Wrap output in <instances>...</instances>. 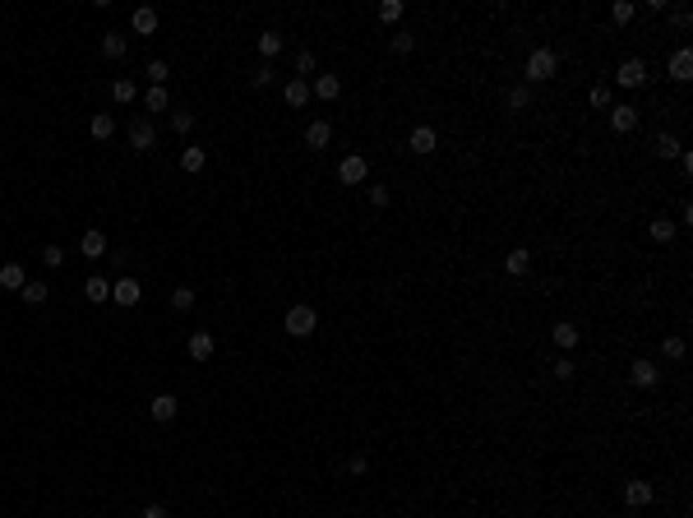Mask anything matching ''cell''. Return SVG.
Segmentation results:
<instances>
[{
  "instance_id": "19",
  "label": "cell",
  "mask_w": 693,
  "mask_h": 518,
  "mask_svg": "<svg viewBox=\"0 0 693 518\" xmlns=\"http://www.w3.org/2000/svg\"><path fill=\"white\" fill-rule=\"evenodd\" d=\"M282 98L291 102V107H305V102H310V84H305V79H286Z\"/></svg>"
},
{
  "instance_id": "12",
  "label": "cell",
  "mask_w": 693,
  "mask_h": 518,
  "mask_svg": "<svg viewBox=\"0 0 693 518\" xmlns=\"http://www.w3.org/2000/svg\"><path fill=\"white\" fill-rule=\"evenodd\" d=\"M130 28H134L139 37H153V33H157V10H148V5H139V10L130 14Z\"/></svg>"
},
{
  "instance_id": "16",
  "label": "cell",
  "mask_w": 693,
  "mask_h": 518,
  "mask_svg": "<svg viewBox=\"0 0 693 518\" xmlns=\"http://www.w3.org/2000/svg\"><path fill=\"white\" fill-rule=\"evenodd\" d=\"M23 283H28L23 264H0V287H5V292H23Z\"/></svg>"
},
{
  "instance_id": "21",
  "label": "cell",
  "mask_w": 693,
  "mask_h": 518,
  "mask_svg": "<svg viewBox=\"0 0 693 518\" xmlns=\"http://www.w3.org/2000/svg\"><path fill=\"white\" fill-rule=\"evenodd\" d=\"M84 297H88L93 306H102V301H111V283L107 278H88V283H84Z\"/></svg>"
},
{
  "instance_id": "46",
  "label": "cell",
  "mask_w": 693,
  "mask_h": 518,
  "mask_svg": "<svg viewBox=\"0 0 693 518\" xmlns=\"http://www.w3.org/2000/svg\"><path fill=\"white\" fill-rule=\"evenodd\" d=\"M296 70H301V75H310V70H315V56L301 51V56H296ZM301 75H296V79H301Z\"/></svg>"
},
{
  "instance_id": "17",
  "label": "cell",
  "mask_w": 693,
  "mask_h": 518,
  "mask_svg": "<svg viewBox=\"0 0 693 518\" xmlns=\"http://www.w3.org/2000/svg\"><path fill=\"white\" fill-rule=\"evenodd\" d=\"M305 143H310V148H329V143H333V125L329 121H310Z\"/></svg>"
},
{
  "instance_id": "44",
  "label": "cell",
  "mask_w": 693,
  "mask_h": 518,
  "mask_svg": "<svg viewBox=\"0 0 693 518\" xmlns=\"http://www.w3.org/2000/svg\"><path fill=\"white\" fill-rule=\"evenodd\" d=\"M370 204H374V209H384V204H388V190L384 186H370Z\"/></svg>"
},
{
  "instance_id": "9",
  "label": "cell",
  "mask_w": 693,
  "mask_h": 518,
  "mask_svg": "<svg viewBox=\"0 0 693 518\" xmlns=\"http://www.w3.org/2000/svg\"><path fill=\"white\" fill-rule=\"evenodd\" d=\"M652 481H624V505L628 509H642V505H652Z\"/></svg>"
},
{
  "instance_id": "4",
  "label": "cell",
  "mask_w": 693,
  "mask_h": 518,
  "mask_svg": "<svg viewBox=\"0 0 693 518\" xmlns=\"http://www.w3.org/2000/svg\"><path fill=\"white\" fill-rule=\"evenodd\" d=\"M615 84H619V89H642V84H647V65H642V60H633V56H628V60H619Z\"/></svg>"
},
{
  "instance_id": "32",
  "label": "cell",
  "mask_w": 693,
  "mask_h": 518,
  "mask_svg": "<svg viewBox=\"0 0 693 518\" xmlns=\"http://www.w3.org/2000/svg\"><path fill=\"white\" fill-rule=\"evenodd\" d=\"M379 19L397 23V19H402V0H384V5H379Z\"/></svg>"
},
{
  "instance_id": "33",
  "label": "cell",
  "mask_w": 693,
  "mask_h": 518,
  "mask_svg": "<svg viewBox=\"0 0 693 518\" xmlns=\"http://www.w3.org/2000/svg\"><path fill=\"white\" fill-rule=\"evenodd\" d=\"M610 19L628 23V19H633V0H615V5H610Z\"/></svg>"
},
{
  "instance_id": "5",
  "label": "cell",
  "mask_w": 693,
  "mask_h": 518,
  "mask_svg": "<svg viewBox=\"0 0 693 518\" xmlns=\"http://www.w3.org/2000/svg\"><path fill=\"white\" fill-rule=\"evenodd\" d=\"M338 181L342 186H365V181H370V162H365V157H342Z\"/></svg>"
},
{
  "instance_id": "27",
  "label": "cell",
  "mask_w": 693,
  "mask_h": 518,
  "mask_svg": "<svg viewBox=\"0 0 693 518\" xmlns=\"http://www.w3.org/2000/svg\"><path fill=\"white\" fill-rule=\"evenodd\" d=\"M550 333H555V342H560V347H573V342H578V329H573L569 320H560Z\"/></svg>"
},
{
  "instance_id": "37",
  "label": "cell",
  "mask_w": 693,
  "mask_h": 518,
  "mask_svg": "<svg viewBox=\"0 0 693 518\" xmlns=\"http://www.w3.org/2000/svg\"><path fill=\"white\" fill-rule=\"evenodd\" d=\"M143 102H148V111H166V102H171V98H166V89H148V98H143Z\"/></svg>"
},
{
  "instance_id": "43",
  "label": "cell",
  "mask_w": 693,
  "mask_h": 518,
  "mask_svg": "<svg viewBox=\"0 0 693 518\" xmlns=\"http://www.w3.org/2000/svg\"><path fill=\"white\" fill-rule=\"evenodd\" d=\"M592 107H610V89H605V84L592 89Z\"/></svg>"
},
{
  "instance_id": "20",
  "label": "cell",
  "mask_w": 693,
  "mask_h": 518,
  "mask_svg": "<svg viewBox=\"0 0 693 518\" xmlns=\"http://www.w3.org/2000/svg\"><path fill=\"white\" fill-rule=\"evenodd\" d=\"M504 268H508L513 278H522V273L532 268V254L522 250V245H517V250H508V254H504Z\"/></svg>"
},
{
  "instance_id": "30",
  "label": "cell",
  "mask_w": 693,
  "mask_h": 518,
  "mask_svg": "<svg viewBox=\"0 0 693 518\" xmlns=\"http://www.w3.org/2000/svg\"><path fill=\"white\" fill-rule=\"evenodd\" d=\"M166 75H171V70H166V60H148V84H153V89H162Z\"/></svg>"
},
{
  "instance_id": "24",
  "label": "cell",
  "mask_w": 693,
  "mask_h": 518,
  "mask_svg": "<svg viewBox=\"0 0 693 518\" xmlns=\"http://www.w3.org/2000/svg\"><path fill=\"white\" fill-rule=\"evenodd\" d=\"M134 93H139L134 89V79H111V102H121L125 107V102H134Z\"/></svg>"
},
{
  "instance_id": "28",
  "label": "cell",
  "mask_w": 693,
  "mask_h": 518,
  "mask_svg": "<svg viewBox=\"0 0 693 518\" xmlns=\"http://www.w3.org/2000/svg\"><path fill=\"white\" fill-rule=\"evenodd\" d=\"M19 297L28 301V306H42V301H46V283H23Z\"/></svg>"
},
{
  "instance_id": "18",
  "label": "cell",
  "mask_w": 693,
  "mask_h": 518,
  "mask_svg": "<svg viewBox=\"0 0 693 518\" xmlns=\"http://www.w3.org/2000/svg\"><path fill=\"white\" fill-rule=\"evenodd\" d=\"M79 250L88 254V259H102V254H107V236H102L98 227H93V232H84V241H79Z\"/></svg>"
},
{
  "instance_id": "36",
  "label": "cell",
  "mask_w": 693,
  "mask_h": 518,
  "mask_svg": "<svg viewBox=\"0 0 693 518\" xmlns=\"http://www.w3.org/2000/svg\"><path fill=\"white\" fill-rule=\"evenodd\" d=\"M42 264L46 268H60V264H65V250H60V245H46V250H42Z\"/></svg>"
},
{
  "instance_id": "3",
  "label": "cell",
  "mask_w": 693,
  "mask_h": 518,
  "mask_svg": "<svg viewBox=\"0 0 693 518\" xmlns=\"http://www.w3.org/2000/svg\"><path fill=\"white\" fill-rule=\"evenodd\" d=\"M555 70H560V56H555V51H546V46L527 56V79H536V84H541V79H550Z\"/></svg>"
},
{
  "instance_id": "39",
  "label": "cell",
  "mask_w": 693,
  "mask_h": 518,
  "mask_svg": "<svg viewBox=\"0 0 693 518\" xmlns=\"http://www.w3.org/2000/svg\"><path fill=\"white\" fill-rule=\"evenodd\" d=\"M661 352L671 356V361H680V356H684V338H666V342H661Z\"/></svg>"
},
{
  "instance_id": "13",
  "label": "cell",
  "mask_w": 693,
  "mask_h": 518,
  "mask_svg": "<svg viewBox=\"0 0 693 518\" xmlns=\"http://www.w3.org/2000/svg\"><path fill=\"white\" fill-rule=\"evenodd\" d=\"M671 79H680V84H689V79H693V51H689V46H680V51L671 56Z\"/></svg>"
},
{
  "instance_id": "11",
  "label": "cell",
  "mask_w": 693,
  "mask_h": 518,
  "mask_svg": "<svg viewBox=\"0 0 693 518\" xmlns=\"http://www.w3.org/2000/svg\"><path fill=\"white\" fill-rule=\"evenodd\" d=\"M180 412V403H176V394H157L153 403H148V417L153 421H171Z\"/></svg>"
},
{
  "instance_id": "25",
  "label": "cell",
  "mask_w": 693,
  "mask_h": 518,
  "mask_svg": "<svg viewBox=\"0 0 693 518\" xmlns=\"http://www.w3.org/2000/svg\"><path fill=\"white\" fill-rule=\"evenodd\" d=\"M88 130H93V139H111V134H116V121H111V111H98Z\"/></svg>"
},
{
  "instance_id": "40",
  "label": "cell",
  "mask_w": 693,
  "mask_h": 518,
  "mask_svg": "<svg viewBox=\"0 0 693 518\" xmlns=\"http://www.w3.org/2000/svg\"><path fill=\"white\" fill-rule=\"evenodd\" d=\"M527 102H532V93H527V89H508V107H513V111H522Z\"/></svg>"
},
{
  "instance_id": "26",
  "label": "cell",
  "mask_w": 693,
  "mask_h": 518,
  "mask_svg": "<svg viewBox=\"0 0 693 518\" xmlns=\"http://www.w3.org/2000/svg\"><path fill=\"white\" fill-rule=\"evenodd\" d=\"M204 162H209V153H204V148H185V153H180V167H185L190 176H194V171H204Z\"/></svg>"
},
{
  "instance_id": "45",
  "label": "cell",
  "mask_w": 693,
  "mask_h": 518,
  "mask_svg": "<svg viewBox=\"0 0 693 518\" xmlns=\"http://www.w3.org/2000/svg\"><path fill=\"white\" fill-rule=\"evenodd\" d=\"M347 467H352L356 477H365V472H370V458H365V453H356V458H352V463H347Z\"/></svg>"
},
{
  "instance_id": "42",
  "label": "cell",
  "mask_w": 693,
  "mask_h": 518,
  "mask_svg": "<svg viewBox=\"0 0 693 518\" xmlns=\"http://www.w3.org/2000/svg\"><path fill=\"white\" fill-rule=\"evenodd\" d=\"M573 370H578V365H573L569 356H560V361H555V380H573Z\"/></svg>"
},
{
  "instance_id": "14",
  "label": "cell",
  "mask_w": 693,
  "mask_h": 518,
  "mask_svg": "<svg viewBox=\"0 0 693 518\" xmlns=\"http://www.w3.org/2000/svg\"><path fill=\"white\" fill-rule=\"evenodd\" d=\"M628 380H633L638 389H652L661 375H656V365H652V361H633V365H628Z\"/></svg>"
},
{
  "instance_id": "35",
  "label": "cell",
  "mask_w": 693,
  "mask_h": 518,
  "mask_svg": "<svg viewBox=\"0 0 693 518\" xmlns=\"http://www.w3.org/2000/svg\"><path fill=\"white\" fill-rule=\"evenodd\" d=\"M190 125H194V111H171V130L176 134H185Z\"/></svg>"
},
{
  "instance_id": "10",
  "label": "cell",
  "mask_w": 693,
  "mask_h": 518,
  "mask_svg": "<svg viewBox=\"0 0 693 518\" xmlns=\"http://www.w3.org/2000/svg\"><path fill=\"white\" fill-rule=\"evenodd\" d=\"M633 125H638V107H628V102L624 107H610V130L615 134H628Z\"/></svg>"
},
{
  "instance_id": "1",
  "label": "cell",
  "mask_w": 693,
  "mask_h": 518,
  "mask_svg": "<svg viewBox=\"0 0 693 518\" xmlns=\"http://www.w3.org/2000/svg\"><path fill=\"white\" fill-rule=\"evenodd\" d=\"M282 324H286V333H291V338H310V333H315V324H319V315H315L310 306H291Z\"/></svg>"
},
{
  "instance_id": "47",
  "label": "cell",
  "mask_w": 693,
  "mask_h": 518,
  "mask_svg": "<svg viewBox=\"0 0 693 518\" xmlns=\"http://www.w3.org/2000/svg\"><path fill=\"white\" fill-rule=\"evenodd\" d=\"M143 518H166V509L162 505H148V509H143Z\"/></svg>"
},
{
  "instance_id": "7",
  "label": "cell",
  "mask_w": 693,
  "mask_h": 518,
  "mask_svg": "<svg viewBox=\"0 0 693 518\" xmlns=\"http://www.w3.org/2000/svg\"><path fill=\"white\" fill-rule=\"evenodd\" d=\"M139 297H143V292H139V283H134V278H121V283H111V301H116V306L130 310V306H139Z\"/></svg>"
},
{
  "instance_id": "41",
  "label": "cell",
  "mask_w": 693,
  "mask_h": 518,
  "mask_svg": "<svg viewBox=\"0 0 693 518\" xmlns=\"http://www.w3.org/2000/svg\"><path fill=\"white\" fill-rule=\"evenodd\" d=\"M250 84H254V89H268V84H273V70H268V65H259V70L250 75Z\"/></svg>"
},
{
  "instance_id": "2",
  "label": "cell",
  "mask_w": 693,
  "mask_h": 518,
  "mask_svg": "<svg viewBox=\"0 0 693 518\" xmlns=\"http://www.w3.org/2000/svg\"><path fill=\"white\" fill-rule=\"evenodd\" d=\"M153 143H157V130H153V121H143V116H134V121H130V148H134V153H153Z\"/></svg>"
},
{
  "instance_id": "15",
  "label": "cell",
  "mask_w": 693,
  "mask_h": 518,
  "mask_svg": "<svg viewBox=\"0 0 693 518\" xmlns=\"http://www.w3.org/2000/svg\"><path fill=\"white\" fill-rule=\"evenodd\" d=\"M342 93V79L338 75H319L315 79V89H310V98H324V102H333Z\"/></svg>"
},
{
  "instance_id": "29",
  "label": "cell",
  "mask_w": 693,
  "mask_h": 518,
  "mask_svg": "<svg viewBox=\"0 0 693 518\" xmlns=\"http://www.w3.org/2000/svg\"><path fill=\"white\" fill-rule=\"evenodd\" d=\"M259 51H264L268 60H273V56L282 51V33H259Z\"/></svg>"
},
{
  "instance_id": "38",
  "label": "cell",
  "mask_w": 693,
  "mask_h": 518,
  "mask_svg": "<svg viewBox=\"0 0 693 518\" xmlns=\"http://www.w3.org/2000/svg\"><path fill=\"white\" fill-rule=\"evenodd\" d=\"M388 46H393L397 56H407L411 46H416V37H411V33H393V42H388Z\"/></svg>"
},
{
  "instance_id": "23",
  "label": "cell",
  "mask_w": 693,
  "mask_h": 518,
  "mask_svg": "<svg viewBox=\"0 0 693 518\" xmlns=\"http://www.w3.org/2000/svg\"><path fill=\"white\" fill-rule=\"evenodd\" d=\"M652 153H656V157H680L684 148H680V139H675V134H656V143H652Z\"/></svg>"
},
{
  "instance_id": "6",
  "label": "cell",
  "mask_w": 693,
  "mask_h": 518,
  "mask_svg": "<svg viewBox=\"0 0 693 518\" xmlns=\"http://www.w3.org/2000/svg\"><path fill=\"white\" fill-rule=\"evenodd\" d=\"M407 148L411 153H435V148H440V134H435V125H416V130H411V139H407Z\"/></svg>"
},
{
  "instance_id": "8",
  "label": "cell",
  "mask_w": 693,
  "mask_h": 518,
  "mask_svg": "<svg viewBox=\"0 0 693 518\" xmlns=\"http://www.w3.org/2000/svg\"><path fill=\"white\" fill-rule=\"evenodd\" d=\"M185 352H190V361H209V356L218 352V342H213V333H190Z\"/></svg>"
},
{
  "instance_id": "22",
  "label": "cell",
  "mask_w": 693,
  "mask_h": 518,
  "mask_svg": "<svg viewBox=\"0 0 693 518\" xmlns=\"http://www.w3.org/2000/svg\"><path fill=\"white\" fill-rule=\"evenodd\" d=\"M125 51H130V42H125L121 33H107V37H102V56H107V60H121Z\"/></svg>"
},
{
  "instance_id": "31",
  "label": "cell",
  "mask_w": 693,
  "mask_h": 518,
  "mask_svg": "<svg viewBox=\"0 0 693 518\" xmlns=\"http://www.w3.org/2000/svg\"><path fill=\"white\" fill-rule=\"evenodd\" d=\"M171 310H194V292H190V287H176V292H171Z\"/></svg>"
},
{
  "instance_id": "34",
  "label": "cell",
  "mask_w": 693,
  "mask_h": 518,
  "mask_svg": "<svg viewBox=\"0 0 693 518\" xmlns=\"http://www.w3.org/2000/svg\"><path fill=\"white\" fill-rule=\"evenodd\" d=\"M671 236H675V222H666V218L652 222V241H671Z\"/></svg>"
}]
</instances>
